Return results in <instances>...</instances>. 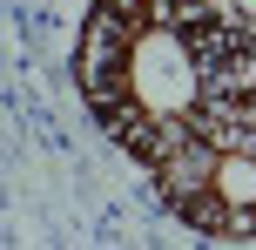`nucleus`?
<instances>
[{"label": "nucleus", "instance_id": "f257e3e1", "mask_svg": "<svg viewBox=\"0 0 256 250\" xmlns=\"http://www.w3.org/2000/svg\"><path fill=\"white\" fill-rule=\"evenodd\" d=\"M74 81L94 122L148 169L209 108V54L176 0H94L81 21Z\"/></svg>", "mask_w": 256, "mask_h": 250}, {"label": "nucleus", "instance_id": "f03ea898", "mask_svg": "<svg viewBox=\"0 0 256 250\" xmlns=\"http://www.w3.org/2000/svg\"><path fill=\"white\" fill-rule=\"evenodd\" d=\"M155 183L196 237H256V102L209 95L196 129L155 162Z\"/></svg>", "mask_w": 256, "mask_h": 250}, {"label": "nucleus", "instance_id": "7ed1b4c3", "mask_svg": "<svg viewBox=\"0 0 256 250\" xmlns=\"http://www.w3.org/2000/svg\"><path fill=\"white\" fill-rule=\"evenodd\" d=\"M243 95H250V102H256V88H243Z\"/></svg>", "mask_w": 256, "mask_h": 250}]
</instances>
